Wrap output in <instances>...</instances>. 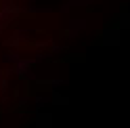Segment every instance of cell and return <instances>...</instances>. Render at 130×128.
Segmentation results:
<instances>
[{
	"instance_id": "6da1fadb",
	"label": "cell",
	"mask_w": 130,
	"mask_h": 128,
	"mask_svg": "<svg viewBox=\"0 0 130 128\" xmlns=\"http://www.w3.org/2000/svg\"><path fill=\"white\" fill-rule=\"evenodd\" d=\"M96 44H103V46H118L120 44V29L116 25H107L103 27L99 34H96Z\"/></svg>"
},
{
	"instance_id": "7a4b0ae2",
	"label": "cell",
	"mask_w": 130,
	"mask_h": 128,
	"mask_svg": "<svg viewBox=\"0 0 130 128\" xmlns=\"http://www.w3.org/2000/svg\"><path fill=\"white\" fill-rule=\"evenodd\" d=\"M86 27H88L86 17H71V19H69L67 29H65V38L74 40V38H78V34H80V31H82V29H86Z\"/></svg>"
},
{
	"instance_id": "3957f363",
	"label": "cell",
	"mask_w": 130,
	"mask_h": 128,
	"mask_svg": "<svg viewBox=\"0 0 130 128\" xmlns=\"http://www.w3.org/2000/svg\"><path fill=\"white\" fill-rule=\"evenodd\" d=\"M31 124H34V128H53V114H46V111H38Z\"/></svg>"
},
{
	"instance_id": "277c9868",
	"label": "cell",
	"mask_w": 130,
	"mask_h": 128,
	"mask_svg": "<svg viewBox=\"0 0 130 128\" xmlns=\"http://www.w3.org/2000/svg\"><path fill=\"white\" fill-rule=\"evenodd\" d=\"M48 103H51V94H34V97H31V105H34V109H36V114L38 111H42Z\"/></svg>"
},
{
	"instance_id": "5b68a950",
	"label": "cell",
	"mask_w": 130,
	"mask_h": 128,
	"mask_svg": "<svg viewBox=\"0 0 130 128\" xmlns=\"http://www.w3.org/2000/svg\"><path fill=\"white\" fill-rule=\"evenodd\" d=\"M21 57H23V55H21V51H19V49H13V51H9V53H4L0 59H2V63H9V65H15V63H17Z\"/></svg>"
},
{
	"instance_id": "8992f818",
	"label": "cell",
	"mask_w": 130,
	"mask_h": 128,
	"mask_svg": "<svg viewBox=\"0 0 130 128\" xmlns=\"http://www.w3.org/2000/svg\"><path fill=\"white\" fill-rule=\"evenodd\" d=\"M116 27H118V29H130V11H122V13L118 15Z\"/></svg>"
},
{
	"instance_id": "52a82bcc",
	"label": "cell",
	"mask_w": 130,
	"mask_h": 128,
	"mask_svg": "<svg viewBox=\"0 0 130 128\" xmlns=\"http://www.w3.org/2000/svg\"><path fill=\"white\" fill-rule=\"evenodd\" d=\"M67 103H69L67 97H63L59 92H51V105H67Z\"/></svg>"
},
{
	"instance_id": "ba28073f",
	"label": "cell",
	"mask_w": 130,
	"mask_h": 128,
	"mask_svg": "<svg viewBox=\"0 0 130 128\" xmlns=\"http://www.w3.org/2000/svg\"><path fill=\"white\" fill-rule=\"evenodd\" d=\"M94 0H67V6L74 9V6H90Z\"/></svg>"
}]
</instances>
